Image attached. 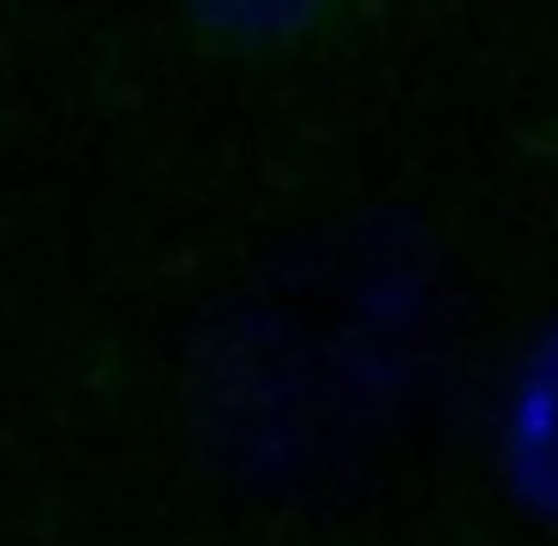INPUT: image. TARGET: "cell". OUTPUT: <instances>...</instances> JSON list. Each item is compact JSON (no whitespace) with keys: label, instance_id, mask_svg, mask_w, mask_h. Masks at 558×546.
<instances>
[{"label":"cell","instance_id":"obj_1","mask_svg":"<svg viewBox=\"0 0 558 546\" xmlns=\"http://www.w3.org/2000/svg\"><path fill=\"white\" fill-rule=\"evenodd\" d=\"M354 0H181L198 49L222 61H282L318 49L337 25H349Z\"/></svg>","mask_w":558,"mask_h":546}]
</instances>
